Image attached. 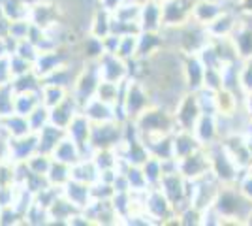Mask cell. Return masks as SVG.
I'll use <instances>...</instances> for the list:
<instances>
[{
  "label": "cell",
  "instance_id": "obj_1",
  "mask_svg": "<svg viewBox=\"0 0 252 226\" xmlns=\"http://www.w3.org/2000/svg\"><path fill=\"white\" fill-rule=\"evenodd\" d=\"M132 121L139 130V136L143 141L155 140L160 136H169L177 130L173 111L168 108H162V106H157V104H151L145 111H141Z\"/></svg>",
  "mask_w": 252,
  "mask_h": 226
},
{
  "label": "cell",
  "instance_id": "obj_2",
  "mask_svg": "<svg viewBox=\"0 0 252 226\" xmlns=\"http://www.w3.org/2000/svg\"><path fill=\"white\" fill-rule=\"evenodd\" d=\"M205 149H207V155H209L211 173L222 185H237L243 170L233 162V159L228 155V151L222 147V143L215 141V143L207 145Z\"/></svg>",
  "mask_w": 252,
  "mask_h": 226
},
{
  "label": "cell",
  "instance_id": "obj_3",
  "mask_svg": "<svg viewBox=\"0 0 252 226\" xmlns=\"http://www.w3.org/2000/svg\"><path fill=\"white\" fill-rule=\"evenodd\" d=\"M143 209L155 221V225H168L169 219H177L173 204L169 202L168 196L162 193L160 187H149L143 193Z\"/></svg>",
  "mask_w": 252,
  "mask_h": 226
},
{
  "label": "cell",
  "instance_id": "obj_4",
  "mask_svg": "<svg viewBox=\"0 0 252 226\" xmlns=\"http://www.w3.org/2000/svg\"><path fill=\"white\" fill-rule=\"evenodd\" d=\"M100 83V72H98V61H87L85 68H81L77 75L70 95L75 98V102L79 104V108L83 106L89 98H93L96 95V89Z\"/></svg>",
  "mask_w": 252,
  "mask_h": 226
},
{
  "label": "cell",
  "instance_id": "obj_5",
  "mask_svg": "<svg viewBox=\"0 0 252 226\" xmlns=\"http://www.w3.org/2000/svg\"><path fill=\"white\" fill-rule=\"evenodd\" d=\"M123 140V123L109 121L93 125L91 132V147L93 149H115Z\"/></svg>",
  "mask_w": 252,
  "mask_h": 226
},
{
  "label": "cell",
  "instance_id": "obj_6",
  "mask_svg": "<svg viewBox=\"0 0 252 226\" xmlns=\"http://www.w3.org/2000/svg\"><path fill=\"white\" fill-rule=\"evenodd\" d=\"M179 172L183 173L185 179H190V181H198L201 177L209 175L211 173V162H209V155H207V149L205 147H200L198 151L190 153L187 157L179 159Z\"/></svg>",
  "mask_w": 252,
  "mask_h": 226
},
{
  "label": "cell",
  "instance_id": "obj_7",
  "mask_svg": "<svg viewBox=\"0 0 252 226\" xmlns=\"http://www.w3.org/2000/svg\"><path fill=\"white\" fill-rule=\"evenodd\" d=\"M196 0H164L162 4V29L185 27L192 21V8Z\"/></svg>",
  "mask_w": 252,
  "mask_h": 226
},
{
  "label": "cell",
  "instance_id": "obj_8",
  "mask_svg": "<svg viewBox=\"0 0 252 226\" xmlns=\"http://www.w3.org/2000/svg\"><path fill=\"white\" fill-rule=\"evenodd\" d=\"M91 132H93V123L81 111L66 127V136L72 138L79 145V149L83 153V159H91L93 153H94V149L91 147Z\"/></svg>",
  "mask_w": 252,
  "mask_h": 226
},
{
  "label": "cell",
  "instance_id": "obj_9",
  "mask_svg": "<svg viewBox=\"0 0 252 226\" xmlns=\"http://www.w3.org/2000/svg\"><path fill=\"white\" fill-rule=\"evenodd\" d=\"M173 115H175V123H177V130H192L198 117L201 115L200 106H198V100H196V93L194 91H187L181 100L177 102V106L173 109Z\"/></svg>",
  "mask_w": 252,
  "mask_h": 226
},
{
  "label": "cell",
  "instance_id": "obj_10",
  "mask_svg": "<svg viewBox=\"0 0 252 226\" xmlns=\"http://www.w3.org/2000/svg\"><path fill=\"white\" fill-rule=\"evenodd\" d=\"M98 72L100 79L111 81V83H123L128 79V70H126V61H123L117 55L104 53L98 59Z\"/></svg>",
  "mask_w": 252,
  "mask_h": 226
},
{
  "label": "cell",
  "instance_id": "obj_11",
  "mask_svg": "<svg viewBox=\"0 0 252 226\" xmlns=\"http://www.w3.org/2000/svg\"><path fill=\"white\" fill-rule=\"evenodd\" d=\"M205 66L201 65L200 57L196 53L183 55V81L187 91H198L203 87Z\"/></svg>",
  "mask_w": 252,
  "mask_h": 226
},
{
  "label": "cell",
  "instance_id": "obj_12",
  "mask_svg": "<svg viewBox=\"0 0 252 226\" xmlns=\"http://www.w3.org/2000/svg\"><path fill=\"white\" fill-rule=\"evenodd\" d=\"M29 19L32 25H36L40 29H49L59 23V10L47 0H36L31 4Z\"/></svg>",
  "mask_w": 252,
  "mask_h": 226
},
{
  "label": "cell",
  "instance_id": "obj_13",
  "mask_svg": "<svg viewBox=\"0 0 252 226\" xmlns=\"http://www.w3.org/2000/svg\"><path fill=\"white\" fill-rule=\"evenodd\" d=\"M81 113L87 115V119L93 125H100V123H109V121H117L115 119V106L107 104L98 97L89 98L81 106Z\"/></svg>",
  "mask_w": 252,
  "mask_h": 226
},
{
  "label": "cell",
  "instance_id": "obj_14",
  "mask_svg": "<svg viewBox=\"0 0 252 226\" xmlns=\"http://www.w3.org/2000/svg\"><path fill=\"white\" fill-rule=\"evenodd\" d=\"M194 136H196V140L200 141L201 147H207L211 143H215V141L220 140V136H219V123H217V115H213V113H201L198 121H196V125H194Z\"/></svg>",
  "mask_w": 252,
  "mask_h": 226
},
{
  "label": "cell",
  "instance_id": "obj_15",
  "mask_svg": "<svg viewBox=\"0 0 252 226\" xmlns=\"http://www.w3.org/2000/svg\"><path fill=\"white\" fill-rule=\"evenodd\" d=\"M79 111H81V108H79V104L75 102V98L72 97V95H68L61 104H57L55 108L49 109V123L55 125V127H59V129L66 130V127L72 123V119H74Z\"/></svg>",
  "mask_w": 252,
  "mask_h": 226
},
{
  "label": "cell",
  "instance_id": "obj_16",
  "mask_svg": "<svg viewBox=\"0 0 252 226\" xmlns=\"http://www.w3.org/2000/svg\"><path fill=\"white\" fill-rule=\"evenodd\" d=\"M141 32H160L162 31V4L157 0H145L139 13Z\"/></svg>",
  "mask_w": 252,
  "mask_h": 226
},
{
  "label": "cell",
  "instance_id": "obj_17",
  "mask_svg": "<svg viewBox=\"0 0 252 226\" xmlns=\"http://www.w3.org/2000/svg\"><path fill=\"white\" fill-rule=\"evenodd\" d=\"M11 162H27L34 153H38V134H27L21 138H10Z\"/></svg>",
  "mask_w": 252,
  "mask_h": 226
},
{
  "label": "cell",
  "instance_id": "obj_18",
  "mask_svg": "<svg viewBox=\"0 0 252 226\" xmlns=\"http://www.w3.org/2000/svg\"><path fill=\"white\" fill-rule=\"evenodd\" d=\"M224 11L222 0H196L192 8V21L207 27L211 21H215Z\"/></svg>",
  "mask_w": 252,
  "mask_h": 226
},
{
  "label": "cell",
  "instance_id": "obj_19",
  "mask_svg": "<svg viewBox=\"0 0 252 226\" xmlns=\"http://www.w3.org/2000/svg\"><path fill=\"white\" fill-rule=\"evenodd\" d=\"M61 193H63L64 198L70 200L77 209H85L87 205L93 202L91 185L81 183V181H75V179H70V181L61 189Z\"/></svg>",
  "mask_w": 252,
  "mask_h": 226
},
{
  "label": "cell",
  "instance_id": "obj_20",
  "mask_svg": "<svg viewBox=\"0 0 252 226\" xmlns=\"http://www.w3.org/2000/svg\"><path fill=\"white\" fill-rule=\"evenodd\" d=\"M63 65H66V59H64L59 49L40 51V55L36 57V61L32 65V70L43 79V77H47L51 72H55L57 68H61Z\"/></svg>",
  "mask_w": 252,
  "mask_h": 226
},
{
  "label": "cell",
  "instance_id": "obj_21",
  "mask_svg": "<svg viewBox=\"0 0 252 226\" xmlns=\"http://www.w3.org/2000/svg\"><path fill=\"white\" fill-rule=\"evenodd\" d=\"M47 211H49V225H55V223H59V225H68V221L72 219V215H75V213L81 211V209H77V207H75L70 200H66L63 196V193H61L55 198V202L47 207Z\"/></svg>",
  "mask_w": 252,
  "mask_h": 226
},
{
  "label": "cell",
  "instance_id": "obj_22",
  "mask_svg": "<svg viewBox=\"0 0 252 226\" xmlns=\"http://www.w3.org/2000/svg\"><path fill=\"white\" fill-rule=\"evenodd\" d=\"M51 157L55 161L64 162V164H68V166H74L75 162H79L83 159V153H81L79 145H77L72 138L64 136L63 140L57 143V147L53 149Z\"/></svg>",
  "mask_w": 252,
  "mask_h": 226
},
{
  "label": "cell",
  "instance_id": "obj_23",
  "mask_svg": "<svg viewBox=\"0 0 252 226\" xmlns=\"http://www.w3.org/2000/svg\"><path fill=\"white\" fill-rule=\"evenodd\" d=\"M201 145L200 141L196 140V136H194V132L192 130H183L179 129L173 132V157L175 159H183V157H187L190 153H194V151H198Z\"/></svg>",
  "mask_w": 252,
  "mask_h": 226
},
{
  "label": "cell",
  "instance_id": "obj_24",
  "mask_svg": "<svg viewBox=\"0 0 252 226\" xmlns=\"http://www.w3.org/2000/svg\"><path fill=\"white\" fill-rule=\"evenodd\" d=\"M164 38L162 32H139L137 34V57L139 59H151L153 55L162 51Z\"/></svg>",
  "mask_w": 252,
  "mask_h": 226
},
{
  "label": "cell",
  "instance_id": "obj_25",
  "mask_svg": "<svg viewBox=\"0 0 252 226\" xmlns=\"http://www.w3.org/2000/svg\"><path fill=\"white\" fill-rule=\"evenodd\" d=\"M0 130L8 136V138H21L27 134H32L29 119L19 113H11L8 117L0 119Z\"/></svg>",
  "mask_w": 252,
  "mask_h": 226
},
{
  "label": "cell",
  "instance_id": "obj_26",
  "mask_svg": "<svg viewBox=\"0 0 252 226\" xmlns=\"http://www.w3.org/2000/svg\"><path fill=\"white\" fill-rule=\"evenodd\" d=\"M235 27H237V19L230 11H222L220 15L215 21H211L205 29H207V34L211 38H228L233 34Z\"/></svg>",
  "mask_w": 252,
  "mask_h": 226
},
{
  "label": "cell",
  "instance_id": "obj_27",
  "mask_svg": "<svg viewBox=\"0 0 252 226\" xmlns=\"http://www.w3.org/2000/svg\"><path fill=\"white\" fill-rule=\"evenodd\" d=\"M64 136H66V130L59 129V127H55V125L49 123L47 127H43V129L38 132V151L51 155L53 149L57 147V143L63 140Z\"/></svg>",
  "mask_w": 252,
  "mask_h": 226
},
{
  "label": "cell",
  "instance_id": "obj_28",
  "mask_svg": "<svg viewBox=\"0 0 252 226\" xmlns=\"http://www.w3.org/2000/svg\"><path fill=\"white\" fill-rule=\"evenodd\" d=\"M72 179L87 185H94L100 179V170L93 159H81L72 166Z\"/></svg>",
  "mask_w": 252,
  "mask_h": 226
},
{
  "label": "cell",
  "instance_id": "obj_29",
  "mask_svg": "<svg viewBox=\"0 0 252 226\" xmlns=\"http://www.w3.org/2000/svg\"><path fill=\"white\" fill-rule=\"evenodd\" d=\"M231 40L237 47V53L243 61L252 59V27H247L243 23H237L235 31L231 34Z\"/></svg>",
  "mask_w": 252,
  "mask_h": 226
},
{
  "label": "cell",
  "instance_id": "obj_30",
  "mask_svg": "<svg viewBox=\"0 0 252 226\" xmlns=\"http://www.w3.org/2000/svg\"><path fill=\"white\" fill-rule=\"evenodd\" d=\"M87 34H93V36L100 38V40H104L105 36H109L111 34V13L102 10V8H98L93 13V17H91L89 32Z\"/></svg>",
  "mask_w": 252,
  "mask_h": 226
},
{
  "label": "cell",
  "instance_id": "obj_31",
  "mask_svg": "<svg viewBox=\"0 0 252 226\" xmlns=\"http://www.w3.org/2000/svg\"><path fill=\"white\" fill-rule=\"evenodd\" d=\"M11 87L15 93H40L42 91V77L34 70L11 79Z\"/></svg>",
  "mask_w": 252,
  "mask_h": 226
},
{
  "label": "cell",
  "instance_id": "obj_32",
  "mask_svg": "<svg viewBox=\"0 0 252 226\" xmlns=\"http://www.w3.org/2000/svg\"><path fill=\"white\" fill-rule=\"evenodd\" d=\"M42 104L40 93H15V100H13V109L19 115H29L34 109Z\"/></svg>",
  "mask_w": 252,
  "mask_h": 226
},
{
  "label": "cell",
  "instance_id": "obj_33",
  "mask_svg": "<svg viewBox=\"0 0 252 226\" xmlns=\"http://www.w3.org/2000/svg\"><path fill=\"white\" fill-rule=\"evenodd\" d=\"M70 95L68 89L59 85H51V83H42V91H40V98H42V104L45 108H55L57 104H61L64 98Z\"/></svg>",
  "mask_w": 252,
  "mask_h": 226
},
{
  "label": "cell",
  "instance_id": "obj_34",
  "mask_svg": "<svg viewBox=\"0 0 252 226\" xmlns=\"http://www.w3.org/2000/svg\"><path fill=\"white\" fill-rule=\"evenodd\" d=\"M70 179H72V166H68V164H64V162H59L53 159L51 168H49V172H47V181H49V185L63 189Z\"/></svg>",
  "mask_w": 252,
  "mask_h": 226
},
{
  "label": "cell",
  "instance_id": "obj_35",
  "mask_svg": "<svg viewBox=\"0 0 252 226\" xmlns=\"http://www.w3.org/2000/svg\"><path fill=\"white\" fill-rule=\"evenodd\" d=\"M126 179H128V185H130V193H145L149 189V183L145 179V173L141 170V166H134V164H128L126 166Z\"/></svg>",
  "mask_w": 252,
  "mask_h": 226
},
{
  "label": "cell",
  "instance_id": "obj_36",
  "mask_svg": "<svg viewBox=\"0 0 252 226\" xmlns=\"http://www.w3.org/2000/svg\"><path fill=\"white\" fill-rule=\"evenodd\" d=\"M0 10H2V13H4L10 21L27 19V17H29V10H31V4H29L27 0H6Z\"/></svg>",
  "mask_w": 252,
  "mask_h": 226
},
{
  "label": "cell",
  "instance_id": "obj_37",
  "mask_svg": "<svg viewBox=\"0 0 252 226\" xmlns=\"http://www.w3.org/2000/svg\"><path fill=\"white\" fill-rule=\"evenodd\" d=\"M23 225H32V226L49 225V211H47V207L38 204L34 200V204L27 209V213L23 217Z\"/></svg>",
  "mask_w": 252,
  "mask_h": 226
},
{
  "label": "cell",
  "instance_id": "obj_38",
  "mask_svg": "<svg viewBox=\"0 0 252 226\" xmlns=\"http://www.w3.org/2000/svg\"><path fill=\"white\" fill-rule=\"evenodd\" d=\"M141 170L145 173V179H147L149 187H158L162 175H164L162 173V161L151 155L147 161L141 164Z\"/></svg>",
  "mask_w": 252,
  "mask_h": 226
},
{
  "label": "cell",
  "instance_id": "obj_39",
  "mask_svg": "<svg viewBox=\"0 0 252 226\" xmlns=\"http://www.w3.org/2000/svg\"><path fill=\"white\" fill-rule=\"evenodd\" d=\"M196 93V100H198V106H200L201 113H213L217 115V93L215 91H209L205 87H201Z\"/></svg>",
  "mask_w": 252,
  "mask_h": 226
},
{
  "label": "cell",
  "instance_id": "obj_40",
  "mask_svg": "<svg viewBox=\"0 0 252 226\" xmlns=\"http://www.w3.org/2000/svg\"><path fill=\"white\" fill-rule=\"evenodd\" d=\"M81 45H83V55L87 61H98L104 55V43L100 38H96L93 34H87Z\"/></svg>",
  "mask_w": 252,
  "mask_h": 226
},
{
  "label": "cell",
  "instance_id": "obj_41",
  "mask_svg": "<svg viewBox=\"0 0 252 226\" xmlns=\"http://www.w3.org/2000/svg\"><path fill=\"white\" fill-rule=\"evenodd\" d=\"M117 57H121L123 61L134 59L137 57V34H126L121 36V42L117 47Z\"/></svg>",
  "mask_w": 252,
  "mask_h": 226
},
{
  "label": "cell",
  "instance_id": "obj_42",
  "mask_svg": "<svg viewBox=\"0 0 252 226\" xmlns=\"http://www.w3.org/2000/svg\"><path fill=\"white\" fill-rule=\"evenodd\" d=\"M53 164V157L51 155H47V153H34L31 159L27 161V166H29V170L34 173H40V175H47L49 172V168H51Z\"/></svg>",
  "mask_w": 252,
  "mask_h": 226
},
{
  "label": "cell",
  "instance_id": "obj_43",
  "mask_svg": "<svg viewBox=\"0 0 252 226\" xmlns=\"http://www.w3.org/2000/svg\"><path fill=\"white\" fill-rule=\"evenodd\" d=\"M139 13H141V4L126 0L123 6H119L111 15L119 21H139Z\"/></svg>",
  "mask_w": 252,
  "mask_h": 226
},
{
  "label": "cell",
  "instance_id": "obj_44",
  "mask_svg": "<svg viewBox=\"0 0 252 226\" xmlns=\"http://www.w3.org/2000/svg\"><path fill=\"white\" fill-rule=\"evenodd\" d=\"M13 100H15V91H13L11 83L0 85V119L15 113V109H13Z\"/></svg>",
  "mask_w": 252,
  "mask_h": 226
},
{
  "label": "cell",
  "instance_id": "obj_45",
  "mask_svg": "<svg viewBox=\"0 0 252 226\" xmlns=\"http://www.w3.org/2000/svg\"><path fill=\"white\" fill-rule=\"evenodd\" d=\"M27 119H29L31 130L34 132V134H38L43 127H47V125H49V108H45L43 104H40V106L34 109L32 113L27 115Z\"/></svg>",
  "mask_w": 252,
  "mask_h": 226
},
{
  "label": "cell",
  "instance_id": "obj_46",
  "mask_svg": "<svg viewBox=\"0 0 252 226\" xmlns=\"http://www.w3.org/2000/svg\"><path fill=\"white\" fill-rule=\"evenodd\" d=\"M31 29H32V23L29 17H27V19H15V21H10L8 36L13 38V40H17V42H21V40H27V38H29Z\"/></svg>",
  "mask_w": 252,
  "mask_h": 226
},
{
  "label": "cell",
  "instance_id": "obj_47",
  "mask_svg": "<svg viewBox=\"0 0 252 226\" xmlns=\"http://www.w3.org/2000/svg\"><path fill=\"white\" fill-rule=\"evenodd\" d=\"M15 55H19L23 59H27L29 63L34 65V61H36V57L40 55V49L31 42V40H21V42H17V47H15Z\"/></svg>",
  "mask_w": 252,
  "mask_h": 226
},
{
  "label": "cell",
  "instance_id": "obj_48",
  "mask_svg": "<svg viewBox=\"0 0 252 226\" xmlns=\"http://www.w3.org/2000/svg\"><path fill=\"white\" fill-rule=\"evenodd\" d=\"M203 87L209 91H220L222 89V70L215 68H205V77H203Z\"/></svg>",
  "mask_w": 252,
  "mask_h": 226
},
{
  "label": "cell",
  "instance_id": "obj_49",
  "mask_svg": "<svg viewBox=\"0 0 252 226\" xmlns=\"http://www.w3.org/2000/svg\"><path fill=\"white\" fill-rule=\"evenodd\" d=\"M0 225L11 226V225H23V215L13 207V205H6L0 211Z\"/></svg>",
  "mask_w": 252,
  "mask_h": 226
},
{
  "label": "cell",
  "instance_id": "obj_50",
  "mask_svg": "<svg viewBox=\"0 0 252 226\" xmlns=\"http://www.w3.org/2000/svg\"><path fill=\"white\" fill-rule=\"evenodd\" d=\"M10 68H11V75L17 77V75H23L27 72L32 70V63H29L27 59H23L19 55H10Z\"/></svg>",
  "mask_w": 252,
  "mask_h": 226
},
{
  "label": "cell",
  "instance_id": "obj_51",
  "mask_svg": "<svg viewBox=\"0 0 252 226\" xmlns=\"http://www.w3.org/2000/svg\"><path fill=\"white\" fill-rule=\"evenodd\" d=\"M239 83H241V89L245 95L252 91V59L243 63L241 74H239Z\"/></svg>",
  "mask_w": 252,
  "mask_h": 226
},
{
  "label": "cell",
  "instance_id": "obj_52",
  "mask_svg": "<svg viewBox=\"0 0 252 226\" xmlns=\"http://www.w3.org/2000/svg\"><path fill=\"white\" fill-rule=\"evenodd\" d=\"M13 75L10 68V57H2L0 59V85H8L11 83Z\"/></svg>",
  "mask_w": 252,
  "mask_h": 226
},
{
  "label": "cell",
  "instance_id": "obj_53",
  "mask_svg": "<svg viewBox=\"0 0 252 226\" xmlns=\"http://www.w3.org/2000/svg\"><path fill=\"white\" fill-rule=\"evenodd\" d=\"M237 187H239V191H241L249 200H252V175L251 173H247L243 170L241 177H239V181H237Z\"/></svg>",
  "mask_w": 252,
  "mask_h": 226
},
{
  "label": "cell",
  "instance_id": "obj_54",
  "mask_svg": "<svg viewBox=\"0 0 252 226\" xmlns=\"http://www.w3.org/2000/svg\"><path fill=\"white\" fill-rule=\"evenodd\" d=\"M119 42H121V36H117V34H109V36H105L104 40H102V43H104V53L115 55L117 47H119Z\"/></svg>",
  "mask_w": 252,
  "mask_h": 226
},
{
  "label": "cell",
  "instance_id": "obj_55",
  "mask_svg": "<svg viewBox=\"0 0 252 226\" xmlns=\"http://www.w3.org/2000/svg\"><path fill=\"white\" fill-rule=\"evenodd\" d=\"M125 2H126V0H98V8L109 11V13H113L119 6H123Z\"/></svg>",
  "mask_w": 252,
  "mask_h": 226
},
{
  "label": "cell",
  "instance_id": "obj_56",
  "mask_svg": "<svg viewBox=\"0 0 252 226\" xmlns=\"http://www.w3.org/2000/svg\"><path fill=\"white\" fill-rule=\"evenodd\" d=\"M243 109H245V113H247L249 119L252 121V91L251 93H247L245 98H243Z\"/></svg>",
  "mask_w": 252,
  "mask_h": 226
},
{
  "label": "cell",
  "instance_id": "obj_57",
  "mask_svg": "<svg viewBox=\"0 0 252 226\" xmlns=\"http://www.w3.org/2000/svg\"><path fill=\"white\" fill-rule=\"evenodd\" d=\"M245 172H247V173H251V175H252V162H251V164H249V168H247Z\"/></svg>",
  "mask_w": 252,
  "mask_h": 226
},
{
  "label": "cell",
  "instance_id": "obj_58",
  "mask_svg": "<svg viewBox=\"0 0 252 226\" xmlns=\"http://www.w3.org/2000/svg\"><path fill=\"white\" fill-rule=\"evenodd\" d=\"M157 2H164V0H157Z\"/></svg>",
  "mask_w": 252,
  "mask_h": 226
},
{
  "label": "cell",
  "instance_id": "obj_59",
  "mask_svg": "<svg viewBox=\"0 0 252 226\" xmlns=\"http://www.w3.org/2000/svg\"><path fill=\"white\" fill-rule=\"evenodd\" d=\"M0 211H2V205H0Z\"/></svg>",
  "mask_w": 252,
  "mask_h": 226
}]
</instances>
